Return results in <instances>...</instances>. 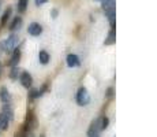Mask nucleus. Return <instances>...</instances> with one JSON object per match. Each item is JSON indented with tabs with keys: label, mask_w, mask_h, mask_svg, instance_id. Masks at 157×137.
I'll use <instances>...</instances> for the list:
<instances>
[{
	"label": "nucleus",
	"mask_w": 157,
	"mask_h": 137,
	"mask_svg": "<svg viewBox=\"0 0 157 137\" xmlns=\"http://www.w3.org/2000/svg\"><path fill=\"white\" fill-rule=\"evenodd\" d=\"M102 10L108 15L111 26H115V0H102Z\"/></svg>",
	"instance_id": "f257e3e1"
},
{
	"label": "nucleus",
	"mask_w": 157,
	"mask_h": 137,
	"mask_svg": "<svg viewBox=\"0 0 157 137\" xmlns=\"http://www.w3.org/2000/svg\"><path fill=\"white\" fill-rule=\"evenodd\" d=\"M90 97H89V93H87V91L85 88H81L79 91H78L77 93V102L79 106H86L87 103H89Z\"/></svg>",
	"instance_id": "f03ea898"
},
{
	"label": "nucleus",
	"mask_w": 157,
	"mask_h": 137,
	"mask_svg": "<svg viewBox=\"0 0 157 137\" xmlns=\"http://www.w3.org/2000/svg\"><path fill=\"white\" fill-rule=\"evenodd\" d=\"M18 37L15 34H13V36H10V37L6 40V42H4V48H6V51H14L15 48H17V45H18Z\"/></svg>",
	"instance_id": "7ed1b4c3"
},
{
	"label": "nucleus",
	"mask_w": 157,
	"mask_h": 137,
	"mask_svg": "<svg viewBox=\"0 0 157 137\" xmlns=\"http://www.w3.org/2000/svg\"><path fill=\"white\" fill-rule=\"evenodd\" d=\"M28 32H29V34H32V36H40L41 33H43V26L37 22H33L29 25Z\"/></svg>",
	"instance_id": "20e7f679"
},
{
	"label": "nucleus",
	"mask_w": 157,
	"mask_h": 137,
	"mask_svg": "<svg viewBox=\"0 0 157 137\" xmlns=\"http://www.w3.org/2000/svg\"><path fill=\"white\" fill-rule=\"evenodd\" d=\"M34 126H36V118L33 115V112L29 111L28 117H26V129H28V132H33Z\"/></svg>",
	"instance_id": "39448f33"
},
{
	"label": "nucleus",
	"mask_w": 157,
	"mask_h": 137,
	"mask_svg": "<svg viewBox=\"0 0 157 137\" xmlns=\"http://www.w3.org/2000/svg\"><path fill=\"white\" fill-rule=\"evenodd\" d=\"M21 82H22V85L25 88H30L32 87V82H33V78H32V75L29 74V73H22L21 74Z\"/></svg>",
	"instance_id": "423d86ee"
},
{
	"label": "nucleus",
	"mask_w": 157,
	"mask_h": 137,
	"mask_svg": "<svg viewBox=\"0 0 157 137\" xmlns=\"http://www.w3.org/2000/svg\"><path fill=\"white\" fill-rule=\"evenodd\" d=\"M67 65L70 66V67H78V66H79V58H78L77 55L70 54L67 56Z\"/></svg>",
	"instance_id": "0eeeda50"
},
{
	"label": "nucleus",
	"mask_w": 157,
	"mask_h": 137,
	"mask_svg": "<svg viewBox=\"0 0 157 137\" xmlns=\"http://www.w3.org/2000/svg\"><path fill=\"white\" fill-rule=\"evenodd\" d=\"M21 26H22V18H21V17H15L14 21L11 22V25H10V29L13 30V32H15V30H19Z\"/></svg>",
	"instance_id": "6e6552de"
},
{
	"label": "nucleus",
	"mask_w": 157,
	"mask_h": 137,
	"mask_svg": "<svg viewBox=\"0 0 157 137\" xmlns=\"http://www.w3.org/2000/svg\"><path fill=\"white\" fill-rule=\"evenodd\" d=\"M0 99H2L3 103H10L11 96H10V93H8L7 88H2V89H0Z\"/></svg>",
	"instance_id": "1a4fd4ad"
},
{
	"label": "nucleus",
	"mask_w": 157,
	"mask_h": 137,
	"mask_svg": "<svg viewBox=\"0 0 157 137\" xmlns=\"http://www.w3.org/2000/svg\"><path fill=\"white\" fill-rule=\"evenodd\" d=\"M19 59H21V51L15 48V50H14V54H13V56H11L10 65H11V66H17V65H18V62H19Z\"/></svg>",
	"instance_id": "9d476101"
},
{
	"label": "nucleus",
	"mask_w": 157,
	"mask_h": 137,
	"mask_svg": "<svg viewBox=\"0 0 157 137\" xmlns=\"http://www.w3.org/2000/svg\"><path fill=\"white\" fill-rule=\"evenodd\" d=\"M11 13H13V10H11V7H8L7 10L4 11V14H3V17H2V21H0V25H2V26H4L6 23H7L8 18L11 17Z\"/></svg>",
	"instance_id": "9b49d317"
},
{
	"label": "nucleus",
	"mask_w": 157,
	"mask_h": 137,
	"mask_svg": "<svg viewBox=\"0 0 157 137\" xmlns=\"http://www.w3.org/2000/svg\"><path fill=\"white\" fill-rule=\"evenodd\" d=\"M3 114H4L6 117L8 118V121L13 119V118H14V115H13V110H11V107L8 106V103H6L4 107H3Z\"/></svg>",
	"instance_id": "f8f14e48"
},
{
	"label": "nucleus",
	"mask_w": 157,
	"mask_h": 137,
	"mask_svg": "<svg viewBox=\"0 0 157 137\" xmlns=\"http://www.w3.org/2000/svg\"><path fill=\"white\" fill-rule=\"evenodd\" d=\"M7 127H8V118L2 112V114H0V129L6 130Z\"/></svg>",
	"instance_id": "ddd939ff"
},
{
	"label": "nucleus",
	"mask_w": 157,
	"mask_h": 137,
	"mask_svg": "<svg viewBox=\"0 0 157 137\" xmlns=\"http://www.w3.org/2000/svg\"><path fill=\"white\" fill-rule=\"evenodd\" d=\"M38 59H40V62L43 63V65H47V63L49 62V55H48L47 51H41V52L38 54Z\"/></svg>",
	"instance_id": "4468645a"
},
{
	"label": "nucleus",
	"mask_w": 157,
	"mask_h": 137,
	"mask_svg": "<svg viewBox=\"0 0 157 137\" xmlns=\"http://www.w3.org/2000/svg\"><path fill=\"white\" fill-rule=\"evenodd\" d=\"M28 8V0H19L18 2V11L19 13H25Z\"/></svg>",
	"instance_id": "2eb2a0df"
},
{
	"label": "nucleus",
	"mask_w": 157,
	"mask_h": 137,
	"mask_svg": "<svg viewBox=\"0 0 157 137\" xmlns=\"http://www.w3.org/2000/svg\"><path fill=\"white\" fill-rule=\"evenodd\" d=\"M115 42V29L112 27V30L109 32V34H108L107 40H105V45H111Z\"/></svg>",
	"instance_id": "dca6fc26"
},
{
	"label": "nucleus",
	"mask_w": 157,
	"mask_h": 137,
	"mask_svg": "<svg viewBox=\"0 0 157 137\" xmlns=\"http://www.w3.org/2000/svg\"><path fill=\"white\" fill-rule=\"evenodd\" d=\"M18 74H19V69H17V67H14L13 70H11V73H10V77L11 78H18Z\"/></svg>",
	"instance_id": "f3484780"
},
{
	"label": "nucleus",
	"mask_w": 157,
	"mask_h": 137,
	"mask_svg": "<svg viewBox=\"0 0 157 137\" xmlns=\"http://www.w3.org/2000/svg\"><path fill=\"white\" fill-rule=\"evenodd\" d=\"M108 126V118H101V127L102 129H105V127Z\"/></svg>",
	"instance_id": "a211bd4d"
},
{
	"label": "nucleus",
	"mask_w": 157,
	"mask_h": 137,
	"mask_svg": "<svg viewBox=\"0 0 157 137\" xmlns=\"http://www.w3.org/2000/svg\"><path fill=\"white\" fill-rule=\"evenodd\" d=\"M48 0H36V4L37 6H41V4H44V3H47Z\"/></svg>",
	"instance_id": "6ab92c4d"
},
{
	"label": "nucleus",
	"mask_w": 157,
	"mask_h": 137,
	"mask_svg": "<svg viewBox=\"0 0 157 137\" xmlns=\"http://www.w3.org/2000/svg\"><path fill=\"white\" fill-rule=\"evenodd\" d=\"M112 92H113V91H112V88H109V89H108V93H107L108 97H111V96H112Z\"/></svg>",
	"instance_id": "aec40b11"
},
{
	"label": "nucleus",
	"mask_w": 157,
	"mask_h": 137,
	"mask_svg": "<svg viewBox=\"0 0 157 137\" xmlns=\"http://www.w3.org/2000/svg\"><path fill=\"white\" fill-rule=\"evenodd\" d=\"M56 15H57V11H56V10H52V17L56 18Z\"/></svg>",
	"instance_id": "412c9836"
},
{
	"label": "nucleus",
	"mask_w": 157,
	"mask_h": 137,
	"mask_svg": "<svg viewBox=\"0 0 157 137\" xmlns=\"http://www.w3.org/2000/svg\"><path fill=\"white\" fill-rule=\"evenodd\" d=\"M92 137H100V136H98V135H94V136H92Z\"/></svg>",
	"instance_id": "4be33fe9"
},
{
	"label": "nucleus",
	"mask_w": 157,
	"mask_h": 137,
	"mask_svg": "<svg viewBox=\"0 0 157 137\" xmlns=\"http://www.w3.org/2000/svg\"><path fill=\"white\" fill-rule=\"evenodd\" d=\"M0 6H2V0H0Z\"/></svg>",
	"instance_id": "5701e85b"
},
{
	"label": "nucleus",
	"mask_w": 157,
	"mask_h": 137,
	"mask_svg": "<svg viewBox=\"0 0 157 137\" xmlns=\"http://www.w3.org/2000/svg\"><path fill=\"white\" fill-rule=\"evenodd\" d=\"M41 137H44V136H41Z\"/></svg>",
	"instance_id": "b1692460"
}]
</instances>
